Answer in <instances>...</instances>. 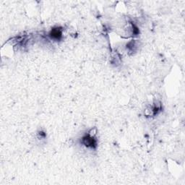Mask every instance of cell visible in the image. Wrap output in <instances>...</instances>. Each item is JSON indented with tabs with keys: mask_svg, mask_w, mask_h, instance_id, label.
<instances>
[{
	"mask_svg": "<svg viewBox=\"0 0 185 185\" xmlns=\"http://www.w3.org/2000/svg\"><path fill=\"white\" fill-rule=\"evenodd\" d=\"M83 142L84 145L87 147H91V148H93L96 146V141H95V138H93L92 135H87L85 136L83 138Z\"/></svg>",
	"mask_w": 185,
	"mask_h": 185,
	"instance_id": "obj_1",
	"label": "cell"
},
{
	"mask_svg": "<svg viewBox=\"0 0 185 185\" xmlns=\"http://www.w3.org/2000/svg\"><path fill=\"white\" fill-rule=\"evenodd\" d=\"M50 36L51 37V39H56V40L59 39L61 36V30H59L58 28L53 29L50 33Z\"/></svg>",
	"mask_w": 185,
	"mask_h": 185,
	"instance_id": "obj_2",
	"label": "cell"
}]
</instances>
